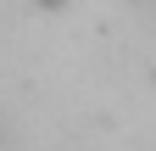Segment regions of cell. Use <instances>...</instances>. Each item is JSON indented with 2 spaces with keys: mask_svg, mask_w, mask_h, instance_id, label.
I'll return each mask as SVG.
<instances>
[{
  "mask_svg": "<svg viewBox=\"0 0 156 151\" xmlns=\"http://www.w3.org/2000/svg\"><path fill=\"white\" fill-rule=\"evenodd\" d=\"M45 6H62V0H45Z\"/></svg>",
  "mask_w": 156,
  "mask_h": 151,
  "instance_id": "1",
  "label": "cell"
}]
</instances>
